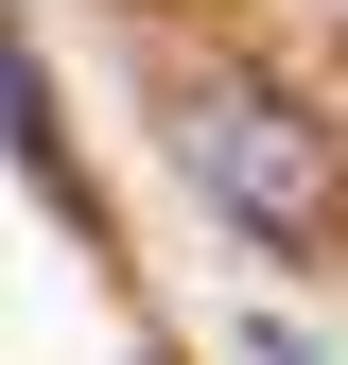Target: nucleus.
Here are the masks:
<instances>
[{"mask_svg":"<svg viewBox=\"0 0 348 365\" xmlns=\"http://www.w3.org/2000/svg\"><path fill=\"white\" fill-rule=\"evenodd\" d=\"M174 157H192L209 209L261 226V244H314L331 226V140L279 105V87H192V105H174Z\"/></svg>","mask_w":348,"mask_h":365,"instance_id":"f257e3e1","label":"nucleus"}]
</instances>
